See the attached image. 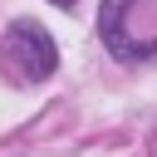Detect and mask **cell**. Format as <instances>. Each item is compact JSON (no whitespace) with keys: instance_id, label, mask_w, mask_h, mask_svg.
I'll list each match as a JSON object with an SVG mask.
<instances>
[{"instance_id":"cell-3","label":"cell","mask_w":157,"mask_h":157,"mask_svg":"<svg viewBox=\"0 0 157 157\" xmlns=\"http://www.w3.org/2000/svg\"><path fill=\"white\" fill-rule=\"evenodd\" d=\"M49 5H59V10H69V5H78V0H49Z\"/></svg>"},{"instance_id":"cell-1","label":"cell","mask_w":157,"mask_h":157,"mask_svg":"<svg viewBox=\"0 0 157 157\" xmlns=\"http://www.w3.org/2000/svg\"><path fill=\"white\" fill-rule=\"evenodd\" d=\"M0 64H5L20 83H39V78H49V74L59 69V49H54V39H49L44 25L15 20V25L5 29V39H0Z\"/></svg>"},{"instance_id":"cell-2","label":"cell","mask_w":157,"mask_h":157,"mask_svg":"<svg viewBox=\"0 0 157 157\" xmlns=\"http://www.w3.org/2000/svg\"><path fill=\"white\" fill-rule=\"evenodd\" d=\"M147 5L152 0H103L98 5V34H103L113 59H128V64L157 59V44H147L137 34V10H147Z\"/></svg>"}]
</instances>
